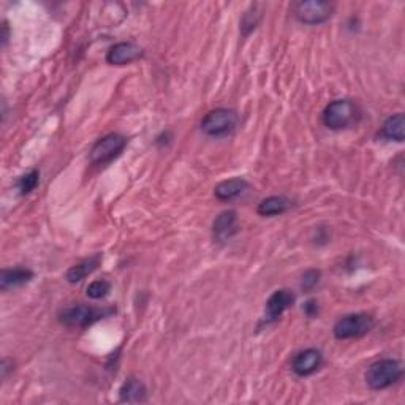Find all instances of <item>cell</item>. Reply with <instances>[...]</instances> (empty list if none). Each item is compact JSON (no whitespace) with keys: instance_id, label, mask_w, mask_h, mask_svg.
<instances>
[{"instance_id":"6da1fadb","label":"cell","mask_w":405,"mask_h":405,"mask_svg":"<svg viewBox=\"0 0 405 405\" xmlns=\"http://www.w3.org/2000/svg\"><path fill=\"white\" fill-rule=\"evenodd\" d=\"M404 374V368L401 361L397 359H380V361H375L374 364H370V368L366 372V382H368L369 388L375 391L387 390L390 387H393L394 383L401 380V377Z\"/></svg>"},{"instance_id":"7a4b0ae2","label":"cell","mask_w":405,"mask_h":405,"mask_svg":"<svg viewBox=\"0 0 405 405\" xmlns=\"http://www.w3.org/2000/svg\"><path fill=\"white\" fill-rule=\"evenodd\" d=\"M237 122H239V118L235 111L218 108L204 116V119L201 120V130L209 137H225V135L235 130Z\"/></svg>"},{"instance_id":"3957f363","label":"cell","mask_w":405,"mask_h":405,"mask_svg":"<svg viewBox=\"0 0 405 405\" xmlns=\"http://www.w3.org/2000/svg\"><path fill=\"white\" fill-rule=\"evenodd\" d=\"M374 328V318L368 313H351L342 317L334 325V336L339 340L356 339L368 334Z\"/></svg>"},{"instance_id":"277c9868","label":"cell","mask_w":405,"mask_h":405,"mask_svg":"<svg viewBox=\"0 0 405 405\" xmlns=\"http://www.w3.org/2000/svg\"><path fill=\"white\" fill-rule=\"evenodd\" d=\"M356 119V106L350 100H334L325 108L323 124L331 130H342Z\"/></svg>"},{"instance_id":"5b68a950","label":"cell","mask_w":405,"mask_h":405,"mask_svg":"<svg viewBox=\"0 0 405 405\" xmlns=\"http://www.w3.org/2000/svg\"><path fill=\"white\" fill-rule=\"evenodd\" d=\"M294 16L303 24H321L332 16L334 5L321 0H307L294 5Z\"/></svg>"},{"instance_id":"8992f818","label":"cell","mask_w":405,"mask_h":405,"mask_svg":"<svg viewBox=\"0 0 405 405\" xmlns=\"http://www.w3.org/2000/svg\"><path fill=\"white\" fill-rule=\"evenodd\" d=\"M127 144V139L118 133H109L100 138L91 151V162L95 165H103L111 162L113 158L120 156Z\"/></svg>"},{"instance_id":"52a82bcc","label":"cell","mask_w":405,"mask_h":405,"mask_svg":"<svg viewBox=\"0 0 405 405\" xmlns=\"http://www.w3.org/2000/svg\"><path fill=\"white\" fill-rule=\"evenodd\" d=\"M103 317V312L89 306H72L63 309L61 313V323L70 328H85Z\"/></svg>"},{"instance_id":"ba28073f","label":"cell","mask_w":405,"mask_h":405,"mask_svg":"<svg viewBox=\"0 0 405 405\" xmlns=\"http://www.w3.org/2000/svg\"><path fill=\"white\" fill-rule=\"evenodd\" d=\"M321 363H323L321 351L315 349H307L304 351H299L298 355L293 358L292 369L294 374L299 377H309L320 369Z\"/></svg>"},{"instance_id":"9c48e42d","label":"cell","mask_w":405,"mask_h":405,"mask_svg":"<svg viewBox=\"0 0 405 405\" xmlns=\"http://www.w3.org/2000/svg\"><path fill=\"white\" fill-rule=\"evenodd\" d=\"M143 56V49H141L137 43L132 42H120L116 43L114 46L108 51L106 62L111 66H125V63L135 62Z\"/></svg>"},{"instance_id":"30bf717a","label":"cell","mask_w":405,"mask_h":405,"mask_svg":"<svg viewBox=\"0 0 405 405\" xmlns=\"http://www.w3.org/2000/svg\"><path fill=\"white\" fill-rule=\"evenodd\" d=\"M212 233L218 242H225L237 233V216L235 211H225L218 216L214 225H212Z\"/></svg>"},{"instance_id":"8fae6325","label":"cell","mask_w":405,"mask_h":405,"mask_svg":"<svg viewBox=\"0 0 405 405\" xmlns=\"http://www.w3.org/2000/svg\"><path fill=\"white\" fill-rule=\"evenodd\" d=\"M294 303V294L290 290H278L271 294L266 303V320L275 321L280 318L287 309H290Z\"/></svg>"},{"instance_id":"7c38bea8","label":"cell","mask_w":405,"mask_h":405,"mask_svg":"<svg viewBox=\"0 0 405 405\" xmlns=\"http://www.w3.org/2000/svg\"><path fill=\"white\" fill-rule=\"evenodd\" d=\"M249 189V182L246 179L236 177V179H228V181H223L217 185L214 189V195L217 200L220 201H231L242 195L244 192Z\"/></svg>"},{"instance_id":"4fadbf2b","label":"cell","mask_w":405,"mask_h":405,"mask_svg":"<svg viewBox=\"0 0 405 405\" xmlns=\"http://www.w3.org/2000/svg\"><path fill=\"white\" fill-rule=\"evenodd\" d=\"M34 278V273L25 268H15V269H4L0 275V288L2 290H10V288L21 287Z\"/></svg>"},{"instance_id":"5bb4252c","label":"cell","mask_w":405,"mask_h":405,"mask_svg":"<svg viewBox=\"0 0 405 405\" xmlns=\"http://www.w3.org/2000/svg\"><path fill=\"white\" fill-rule=\"evenodd\" d=\"M119 396H120L122 402H128V404L146 402V388H144V385L138 380V378L130 377L120 387Z\"/></svg>"},{"instance_id":"9a60e30c","label":"cell","mask_w":405,"mask_h":405,"mask_svg":"<svg viewBox=\"0 0 405 405\" xmlns=\"http://www.w3.org/2000/svg\"><path fill=\"white\" fill-rule=\"evenodd\" d=\"M380 135L387 139H391V141L394 139V141H399V143H402L404 138H405V118H404V114L397 113V114L391 116V118L385 120Z\"/></svg>"},{"instance_id":"2e32d148","label":"cell","mask_w":405,"mask_h":405,"mask_svg":"<svg viewBox=\"0 0 405 405\" xmlns=\"http://www.w3.org/2000/svg\"><path fill=\"white\" fill-rule=\"evenodd\" d=\"M292 208V201L285 197H269L258 204V214L265 217H273L284 214Z\"/></svg>"},{"instance_id":"e0dca14e","label":"cell","mask_w":405,"mask_h":405,"mask_svg":"<svg viewBox=\"0 0 405 405\" xmlns=\"http://www.w3.org/2000/svg\"><path fill=\"white\" fill-rule=\"evenodd\" d=\"M100 258L99 256H91V258L82 260L78 265H75L68 269L67 273V280L70 284H76V282H81L82 279H86L89 274H92L99 266Z\"/></svg>"},{"instance_id":"ac0fdd59","label":"cell","mask_w":405,"mask_h":405,"mask_svg":"<svg viewBox=\"0 0 405 405\" xmlns=\"http://www.w3.org/2000/svg\"><path fill=\"white\" fill-rule=\"evenodd\" d=\"M111 290V284L108 280H94L91 285L87 287V297L92 299H101Z\"/></svg>"},{"instance_id":"d6986e66","label":"cell","mask_w":405,"mask_h":405,"mask_svg":"<svg viewBox=\"0 0 405 405\" xmlns=\"http://www.w3.org/2000/svg\"><path fill=\"white\" fill-rule=\"evenodd\" d=\"M38 177H40L38 171L32 170L27 173V175H24L21 179H19L18 185H19V190H21L23 195L30 194L32 190H35V187L38 185Z\"/></svg>"},{"instance_id":"ffe728a7","label":"cell","mask_w":405,"mask_h":405,"mask_svg":"<svg viewBox=\"0 0 405 405\" xmlns=\"http://www.w3.org/2000/svg\"><path fill=\"white\" fill-rule=\"evenodd\" d=\"M320 280V273L315 271V269H311L303 275V288L304 290H312V288L318 284Z\"/></svg>"},{"instance_id":"44dd1931","label":"cell","mask_w":405,"mask_h":405,"mask_svg":"<svg viewBox=\"0 0 405 405\" xmlns=\"http://www.w3.org/2000/svg\"><path fill=\"white\" fill-rule=\"evenodd\" d=\"M306 312H307L309 317H313V315H317V312H318L317 303H315V301H309L307 306H306Z\"/></svg>"}]
</instances>
